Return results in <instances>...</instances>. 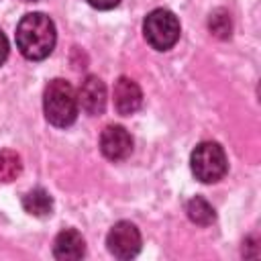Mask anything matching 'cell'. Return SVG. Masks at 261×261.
Listing matches in <instances>:
<instances>
[{
	"label": "cell",
	"instance_id": "obj_3",
	"mask_svg": "<svg viewBox=\"0 0 261 261\" xmlns=\"http://www.w3.org/2000/svg\"><path fill=\"white\" fill-rule=\"evenodd\" d=\"M143 33L147 43L157 51L171 49L179 39V20L171 10L155 8L147 14L143 22Z\"/></svg>",
	"mask_w": 261,
	"mask_h": 261
},
{
	"label": "cell",
	"instance_id": "obj_1",
	"mask_svg": "<svg viewBox=\"0 0 261 261\" xmlns=\"http://www.w3.org/2000/svg\"><path fill=\"white\" fill-rule=\"evenodd\" d=\"M57 41L53 20L43 12H29L20 18L16 27V47L18 51L31 59L41 61L51 55Z\"/></svg>",
	"mask_w": 261,
	"mask_h": 261
},
{
	"label": "cell",
	"instance_id": "obj_7",
	"mask_svg": "<svg viewBox=\"0 0 261 261\" xmlns=\"http://www.w3.org/2000/svg\"><path fill=\"white\" fill-rule=\"evenodd\" d=\"M77 104H82V108L92 116H98V114L104 112V108H106V86L98 75H88L82 82L80 94H77Z\"/></svg>",
	"mask_w": 261,
	"mask_h": 261
},
{
	"label": "cell",
	"instance_id": "obj_5",
	"mask_svg": "<svg viewBox=\"0 0 261 261\" xmlns=\"http://www.w3.org/2000/svg\"><path fill=\"white\" fill-rule=\"evenodd\" d=\"M106 245L116 259H130L141 251V232L133 222L120 220L110 228Z\"/></svg>",
	"mask_w": 261,
	"mask_h": 261
},
{
	"label": "cell",
	"instance_id": "obj_2",
	"mask_svg": "<svg viewBox=\"0 0 261 261\" xmlns=\"http://www.w3.org/2000/svg\"><path fill=\"white\" fill-rule=\"evenodd\" d=\"M43 108L45 118L53 126H69L77 118V96L69 82L65 80H51L45 88L43 96Z\"/></svg>",
	"mask_w": 261,
	"mask_h": 261
},
{
	"label": "cell",
	"instance_id": "obj_11",
	"mask_svg": "<svg viewBox=\"0 0 261 261\" xmlns=\"http://www.w3.org/2000/svg\"><path fill=\"white\" fill-rule=\"evenodd\" d=\"M186 212H188V218L198 224V226H208L214 222L216 214H214V208L208 204V200H204L202 196H196L188 202L186 206Z\"/></svg>",
	"mask_w": 261,
	"mask_h": 261
},
{
	"label": "cell",
	"instance_id": "obj_8",
	"mask_svg": "<svg viewBox=\"0 0 261 261\" xmlns=\"http://www.w3.org/2000/svg\"><path fill=\"white\" fill-rule=\"evenodd\" d=\"M143 104V92L139 88V84L130 77H118V82L114 84V108L118 110V114H135Z\"/></svg>",
	"mask_w": 261,
	"mask_h": 261
},
{
	"label": "cell",
	"instance_id": "obj_4",
	"mask_svg": "<svg viewBox=\"0 0 261 261\" xmlns=\"http://www.w3.org/2000/svg\"><path fill=\"white\" fill-rule=\"evenodd\" d=\"M190 167L196 179L204 184H214L224 177L226 173V155L222 147L214 141H204L200 143L190 157Z\"/></svg>",
	"mask_w": 261,
	"mask_h": 261
},
{
	"label": "cell",
	"instance_id": "obj_6",
	"mask_svg": "<svg viewBox=\"0 0 261 261\" xmlns=\"http://www.w3.org/2000/svg\"><path fill=\"white\" fill-rule=\"evenodd\" d=\"M100 151L110 161H122L133 151V139L120 124H108L100 135Z\"/></svg>",
	"mask_w": 261,
	"mask_h": 261
},
{
	"label": "cell",
	"instance_id": "obj_16",
	"mask_svg": "<svg viewBox=\"0 0 261 261\" xmlns=\"http://www.w3.org/2000/svg\"><path fill=\"white\" fill-rule=\"evenodd\" d=\"M24 2H35V0H24Z\"/></svg>",
	"mask_w": 261,
	"mask_h": 261
},
{
	"label": "cell",
	"instance_id": "obj_9",
	"mask_svg": "<svg viewBox=\"0 0 261 261\" xmlns=\"http://www.w3.org/2000/svg\"><path fill=\"white\" fill-rule=\"evenodd\" d=\"M86 253V243L82 239V234L73 228H65L61 230L57 237H55V243H53V255L55 259H61V261H75V259H82Z\"/></svg>",
	"mask_w": 261,
	"mask_h": 261
},
{
	"label": "cell",
	"instance_id": "obj_12",
	"mask_svg": "<svg viewBox=\"0 0 261 261\" xmlns=\"http://www.w3.org/2000/svg\"><path fill=\"white\" fill-rule=\"evenodd\" d=\"M22 171V161L20 155L12 149H2L0 151V181L8 184L14 181Z\"/></svg>",
	"mask_w": 261,
	"mask_h": 261
},
{
	"label": "cell",
	"instance_id": "obj_10",
	"mask_svg": "<svg viewBox=\"0 0 261 261\" xmlns=\"http://www.w3.org/2000/svg\"><path fill=\"white\" fill-rule=\"evenodd\" d=\"M22 208H24L31 216L43 218V216H49V214H51V210H53V200H51V196H49L47 190L35 188V190H31V192L22 198Z\"/></svg>",
	"mask_w": 261,
	"mask_h": 261
},
{
	"label": "cell",
	"instance_id": "obj_13",
	"mask_svg": "<svg viewBox=\"0 0 261 261\" xmlns=\"http://www.w3.org/2000/svg\"><path fill=\"white\" fill-rule=\"evenodd\" d=\"M208 27H210V33L218 39H228L230 37V31H232V22H230V14L226 10H214L210 14V20H208Z\"/></svg>",
	"mask_w": 261,
	"mask_h": 261
},
{
	"label": "cell",
	"instance_id": "obj_15",
	"mask_svg": "<svg viewBox=\"0 0 261 261\" xmlns=\"http://www.w3.org/2000/svg\"><path fill=\"white\" fill-rule=\"evenodd\" d=\"M6 57H8V39H6L4 33L0 31V65L6 61Z\"/></svg>",
	"mask_w": 261,
	"mask_h": 261
},
{
	"label": "cell",
	"instance_id": "obj_14",
	"mask_svg": "<svg viewBox=\"0 0 261 261\" xmlns=\"http://www.w3.org/2000/svg\"><path fill=\"white\" fill-rule=\"evenodd\" d=\"M86 2L90 6H94V8H98V10H110V8L118 6L120 0H86Z\"/></svg>",
	"mask_w": 261,
	"mask_h": 261
}]
</instances>
